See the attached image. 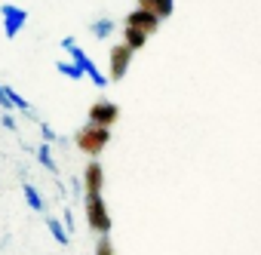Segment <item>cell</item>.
I'll return each mask as SVG.
<instances>
[{
    "mask_svg": "<svg viewBox=\"0 0 261 255\" xmlns=\"http://www.w3.org/2000/svg\"><path fill=\"white\" fill-rule=\"evenodd\" d=\"M83 188H86V194L89 191H101L105 188V169H101V163H86V172H83Z\"/></svg>",
    "mask_w": 261,
    "mask_h": 255,
    "instance_id": "cell-8",
    "label": "cell"
},
{
    "mask_svg": "<svg viewBox=\"0 0 261 255\" xmlns=\"http://www.w3.org/2000/svg\"><path fill=\"white\" fill-rule=\"evenodd\" d=\"M120 117V108L108 98H98L92 108H89V123H98V126H114Z\"/></svg>",
    "mask_w": 261,
    "mask_h": 255,
    "instance_id": "cell-6",
    "label": "cell"
},
{
    "mask_svg": "<svg viewBox=\"0 0 261 255\" xmlns=\"http://www.w3.org/2000/svg\"><path fill=\"white\" fill-rule=\"evenodd\" d=\"M0 111H19L13 95H10V86H4V83H0Z\"/></svg>",
    "mask_w": 261,
    "mask_h": 255,
    "instance_id": "cell-17",
    "label": "cell"
},
{
    "mask_svg": "<svg viewBox=\"0 0 261 255\" xmlns=\"http://www.w3.org/2000/svg\"><path fill=\"white\" fill-rule=\"evenodd\" d=\"M148 37H151V34H145V31H139V28H133V25H123V43H126V46L142 49V46L148 43Z\"/></svg>",
    "mask_w": 261,
    "mask_h": 255,
    "instance_id": "cell-11",
    "label": "cell"
},
{
    "mask_svg": "<svg viewBox=\"0 0 261 255\" xmlns=\"http://www.w3.org/2000/svg\"><path fill=\"white\" fill-rule=\"evenodd\" d=\"M74 142H77V148H80L83 154H89V157H98V154L108 148V142H111V126L86 123L83 130L74 136Z\"/></svg>",
    "mask_w": 261,
    "mask_h": 255,
    "instance_id": "cell-1",
    "label": "cell"
},
{
    "mask_svg": "<svg viewBox=\"0 0 261 255\" xmlns=\"http://www.w3.org/2000/svg\"><path fill=\"white\" fill-rule=\"evenodd\" d=\"M62 49H65V53H68L80 68H83V74L89 77V83H92V86H98V89H105V86H108V80H111V77L98 71V65H95V62H92V59H89V56L74 43V37H65V40H62Z\"/></svg>",
    "mask_w": 261,
    "mask_h": 255,
    "instance_id": "cell-2",
    "label": "cell"
},
{
    "mask_svg": "<svg viewBox=\"0 0 261 255\" xmlns=\"http://www.w3.org/2000/svg\"><path fill=\"white\" fill-rule=\"evenodd\" d=\"M40 136H43V142H49V145L59 142V136L53 133V126H46V123H40Z\"/></svg>",
    "mask_w": 261,
    "mask_h": 255,
    "instance_id": "cell-18",
    "label": "cell"
},
{
    "mask_svg": "<svg viewBox=\"0 0 261 255\" xmlns=\"http://www.w3.org/2000/svg\"><path fill=\"white\" fill-rule=\"evenodd\" d=\"M22 191H25V200H28V206H31L34 212H43V209H46V200L40 197V191H37L34 185H25Z\"/></svg>",
    "mask_w": 261,
    "mask_h": 255,
    "instance_id": "cell-14",
    "label": "cell"
},
{
    "mask_svg": "<svg viewBox=\"0 0 261 255\" xmlns=\"http://www.w3.org/2000/svg\"><path fill=\"white\" fill-rule=\"evenodd\" d=\"M56 71H59L62 77H68V80H83V77H86V74H83V68H80L74 59H71V62H65V59H62V62H56Z\"/></svg>",
    "mask_w": 261,
    "mask_h": 255,
    "instance_id": "cell-12",
    "label": "cell"
},
{
    "mask_svg": "<svg viewBox=\"0 0 261 255\" xmlns=\"http://www.w3.org/2000/svg\"><path fill=\"white\" fill-rule=\"evenodd\" d=\"M160 16H154L151 10H142V7H136L133 13L126 16V25H133V28H139V31H145V34H157V28H160Z\"/></svg>",
    "mask_w": 261,
    "mask_h": 255,
    "instance_id": "cell-7",
    "label": "cell"
},
{
    "mask_svg": "<svg viewBox=\"0 0 261 255\" xmlns=\"http://www.w3.org/2000/svg\"><path fill=\"white\" fill-rule=\"evenodd\" d=\"M0 123H4V130H10V133H16V117H13L10 111H7L4 117H0Z\"/></svg>",
    "mask_w": 261,
    "mask_h": 255,
    "instance_id": "cell-19",
    "label": "cell"
},
{
    "mask_svg": "<svg viewBox=\"0 0 261 255\" xmlns=\"http://www.w3.org/2000/svg\"><path fill=\"white\" fill-rule=\"evenodd\" d=\"M37 160H40V166L49 169V172L59 169V163H56V157H53V151H49V142H43V145L37 148Z\"/></svg>",
    "mask_w": 261,
    "mask_h": 255,
    "instance_id": "cell-15",
    "label": "cell"
},
{
    "mask_svg": "<svg viewBox=\"0 0 261 255\" xmlns=\"http://www.w3.org/2000/svg\"><path fill=\"white\" fill-rule=\"evenodd\" d=\"M114 19L111 16H101V19H95V22H89V34L95 37V40H108L111 34H114Z\"/></svg>",
    "mask_w": 261,
    "mask_h": 255,
    "instance_id": "cell-10",
    "label": "cell"
},
{
    "mask_svg": "<svg viewBox=\"0 0 261 255\" xmlns=\"http://www.w3.org/2000/svg\"><path fill=\"white\" fill-rule=\"evenodd\" d=\"M46 227H49V234H53V240L56 243H68L71 240V231H68V224L65 221H59V218H46Z\"/></svg>",
    "mask_w": 261,
    "mask_h": 255,
    "instance_id": "cell-13",
    "label": "cell"
},
{
    "mask_svg": "<svg viewBox=\"0 0 261 255\" xmlns=\"http://www.w3.org/2000/svg\"><path fill=\"white\" fill-rule=\"evenodd\" d=\"M0 19H4V37L7 40H16L28 22V10L25 7H16V4H4L0 7Z\"/></svg>",
    "mask_w": 261,
    "mask_h": 255,
    "instance_id": "cell-4",
    "label": "cell"
},
{
    "mask_svg": "<svg viewBox=\"0 0 261 255\" xmlns=\"http://www.w3.org/2000/svg\"><path fill=\"white\" fill-rule=\"evenodd\" d=\"M139 7H142V10H151V13L160 16V19H169L172 10H175V0H139Z\"/></svg>",
    "mask_w": 261,
    "mask_h": 255,
    "instance_id": "cell-9",
    "label": "cell"
},
{
    "mask_svg": "<svg viewBox=\"0 0 261 255\" xmlns=\"http://www.w3.org/2000/svg\"><path fill=\"white\" fill-rule=\"evenodd\" d=\"M62 221H65V224H68V231H74V215H71V212H68V209H65V218H62Z\"/></svg>",
    "mask_w": 261,
    "mask_h": 255,
    "instance_id": "cell-20",
    "label": "cell"
},
{
    "mask_svg": "<svg viewBox=\"0 0 261 255\" xmlns=\"http://www.w3.org/2000/svg\"><path fill=\"white\" fill-rule=\"evenodd\" d=\"M86 221L95 234H111V212L105 206L101 191H89L86 194Z\"/></svg>",
    "mask_w": 261,
    "mask_h": 255,
    "instance_id": "cell-3",
    "label": "cell"
},
{
    "mask_svg": "<svg viewBox=\"0 0 261 255\" xmlns=\"http://www.w3.org/2000/svg\"><path fill=\"white\" fill-rule=\"evenodd\" d=\"M95 255H117V249H114V243H111V237H108V234H98Z\"/></svg>",
    "mask_w": 261,
    "mask_h": 255,
    "instance_id": "cell-16",
    "label": "cell"
},
{
    "mask_svg": "<svg viewBox=\"0 0 261 255\" xmlns=\"http://www.w3.org/2000/svg\"><path fill=\"white\" fill-rule=\"evenodd\" d=\"M133 46H126V43H114L111 46V56H108V77L117 83V80H123L126 77V71H129V65H133Z\"/></svg>",
    "mask_w": 261,
    "mask_h": 255,
    "instance_id": "cell-5",
    "label": "cell"
}]
</instances>
